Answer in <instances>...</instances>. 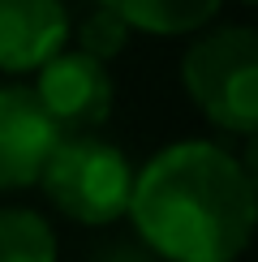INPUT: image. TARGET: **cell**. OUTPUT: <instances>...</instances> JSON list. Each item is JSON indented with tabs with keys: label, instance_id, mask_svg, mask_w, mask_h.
Returning <instances> with one entry per match:
<instances>
[{
	"label": "cell",
	"instance_id": "cell-12",
	"mask_svg": "<svg viewBox=\"0 0 258 262\" xmlns=\"http://www.w3.org/2000/svg\"><path fill=\"white\" fill-rule=\"evenodd\" d=\"M245 5H254V9H258V0H245Z\"/></svg>",
	"mask_w": 258,
	"mask_h": 262
},
{
	"label": "cell",
	"instance_id": "cell-5",
	"mask_svg": "<svg viewBox=\"0 0 258 262\" xmlns=\"http://www.w3.org/2000/svg\"><path fill=\"white\" fill-rule=\"evenodd\" d=\"M60 129L48 121L30 86H0V193L39 185Z\"/></svg>",
	"mask_w": 258,
	"mask_h": 262
},
{
	"label": "cell",
	"instance_id": "cell-3",
	"mask_svg": "<svg viewBox=\"0 0 258 262\" xmlns=\"http://www.w3.org/2000/svg\"><path fill=\"white\" fill-rule=\"evenodd\" d=\"M134 177L138 172L121 146L95 134H73L56 142V150L43 163L39 185L52 206L73 224L103 228L125 220L129 198H134Z\"/></svg>",
	"mask_w": 258,
	"mask_h": 262
},
{
	"label": "cell",
	"instance_id": "cell-6",
	"mask_svg": "<svg viewBox=\"0 0 258 262\" xmlns=\"http://www.w3.org/2000/svg\"><path fill=\"white\" fill-rule=\"evenodd\" d=\"M69 43L64 0H0V69L39 73Z\"/></svg>",
	"mask_w": 258,
	"mask_h": 262
},
{
	"label": "cell",
	"instance_id": "cell-8",
	"mask_svg": "<svg viewBox=\"0 0 258 262\" xmlns=\"http://www.w3.org/2000/svg\"><path fill=\"white\" fill-rule=\"evenodd\" d=\"M0 262H56V236L30 206H0Z\"/></svg>",
	"mask_w": 258,
	"mask_h": 262
},
{
	"label": "cell",
	"instance_id": "cell-2",
	"mask_svg": "<svg viewBox=\"0 0 258 262\" xmlns=\"http://www.w3.org/2000/svg\"><path fill=\"white\" fill-rule=\"evenodd\" d=\"M181 82L202 116L224 134H258V30L220 26L189 43Z\"/></svg>",
	"mask_w": 258,
	"mask_h": 262
},
{
	"label": "cell",
	"instance_id": "cell-4",
	"mask_svg": "<svg viewBox=\"0 0 258 262\" xmlns=\"http://www.w3.org/2000/svg\"><path fill=\"white\" fill-rule=\"evenodd\" d=\"M30 91L48 112V121L60 129V138L95 134L112 116V73H107V64L91 60L78 48H60L39 69Z\"/></svg>",
	"mask_w": 258,
	"mask_h": 262
},
{
	"label": "cell",
	"instance_id": "cell-11",
	"mask_svg": "<svg viewBox=\"0 0 258 262\" xmlns=\"http://www.w3.org/2000/svg\"><path fill=\"white\" fill-rule=\"evenodd\" d=\"M241 172H245V181H250V189H254V198H258V134L245 142V150H241Z\"/></svg>",
	"mask_w": 258,
	"mask_h": 262
},
{
	"label": "cell",
	"instance_id": "cell-7",
	"mask_svg": "<svg viewBox=\"0 0 258 262\" xmlns=\"http://www.w3.org/2000/svg\"><path fill=\"white\" fill-rule=\"evenodd\" d=\"M112 17H121L129 30H142L155 39L172 35H198L220 13V0H99Z\"/></svg>",
	"mask_w": 258,
	"mask_h": 262
},
{
	"label": "cell",
	"instance_id": "cell-9",
	"mask_svg": "<svg viewBox=\"0 0 258 262\" xmlns=\"http://www.w3.org/2000/svg\"><path fill=\"white\" fill-rule=\"evenodd\" d=\"M125 43H129V26L121 17H112L107 9H95L78 26V52H86V56L99 60V64H107L116 52H125Z\"/></svg>",
	"mask_w": 258,
	"mask_h": 262
},
{
	"label": "cell",
	"instance_id": "cell-10",
	"mask_svg": "<svg viewBox=\"0 0 258 262\" xmlns=\"http://www.w3.org/2000/svg\"><path fill=\"white\" fill-rule=\"evenodd\" d=\"M91 262H159V258L150 254L138 236H116V241H107V245L95 249Z\"/></svg>",
	"mask_w": 258,
	"mask_h": 262
},
{
	"label": "cell",
	"instance_id": "cell-1",
	"mask_svg": "<svg viewBox=\"0 0 258 262\" xmlns=\"http://www.w3.org/2000/svg\"><path fill=\"white\" fill-rule=\"evenodd\" d=\"M125 215L159 262H236L258 232V198L236 155L198 138L142 163Z\"/></svg>",
	"mask_w": 258,
	"mask_h": 262
}]
</instances>
